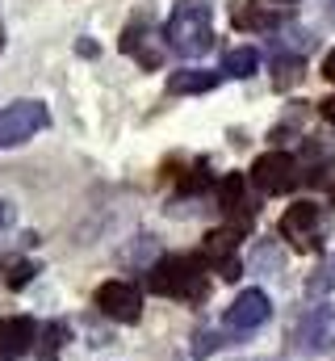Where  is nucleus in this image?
Here are the masks:
<instances>
[{
	"label": "nucleus",
	"mask_w": 335,
	"mask_h": 361,
	"mask_svg": "<svg viewBox=\"0 0 335 361\" xmlns=\"http://www.w3.org/2000/svg\"><path fill=\"white\" fill-rule=\"evenodd\" d=\"M168 47L184 59H197L214 47V8L201 4V0H189V4H176L172 17L164 25Z\"/></svg>",
	"instance_id": "f257e3e1"
},
{
	"label": "nucleus",
	"mask_w": 335,
	"mask_h": 361,
	"mask_svg": "<svg viewBox=\"0 0 335 361\" xmlns=\"http://www.w3.org/2000/svg\"><path fill=\"white\" fill-rule=\"evenodd\" d=\"M147 286L164 298H206L210 281L201 269V257H164L147 273Z\"/></svg>",
	"instance_id": "f03ea898"
},
{
	"label": "nucleus",
	"mask_w": 335,
	"mask_h": 361,
	"mask_svg": "<svg viewBox=\"0 0 335 361\" xmlns=\"http://www.w3.org/2000/svg\"><path fill=\"white\" fill-rule=\"evenodd\" d=\"M51 126V114L42 101H13L0 105V147H17L25 139H34L38 130Z\"/></svg>",
	"instance_id": "7ed1b4c3"
},
{
	"label": "nucleus",
	"mask_w": 335,
	"mask_h": 361,
	"mask_svg": "<svg viewBox=\"0 0 335 361\" xmlns=\"http://www.w3.org/2000/svg\"><path fill=\"white\" fill-rule=\"evenodd\" d=\"M248 180L260 189V193H289L298 185V160L289 152H264L255 164H251Z\"/></svg>",
	"instance_id": "20e7f679"
},
{
	"label": "nucleus",
	"mask_w": 335,
	"mask_h": 361,
	"mask_svg": "<svg viewBox=\"0 0 335 361\" xmlns=\"http://www.w3.org/2000/svg\"><path fill=\"white\" fill-rule=\"evenodd\" d=\"M96 307H101V315L113 319V324H139V319H143V294H139V286H130V281H105V286L96 290Z\"/></svg>",
	"instance_id": "39448f33"
},
{
	"label": "nucleus",
	"mask_w": 335,
	"mask_h": 361,
	"mask_svg": "<svg viewBox=\"0 0 335 361\" xmlns=\"http://www.w3.org/2000/svg\"><path fill=\"white\" fill-rule=\"evenodd\" d=\"M323 231V210L315 202H293L285 214H281V235L293 244V248H315Z\"/></svg>",
	"instance_id": "423d86ee"
},
{
	"label": "nucleus",
	"mask_w": 335,
	"mask_h": 361,
	"mask_svg": "<svg viewBox=\"0 0 335 361\" xmlns=\"http://www.w3.org/2000/svg\"><path fill=\"white\" fill-rule=\"evenodd\" d=\"M268 315H272L268 294L251 286V290H244V294L227 307L222 324H227V328H235V332H255V328H264V324H268Z\"/></svg>",
	"instance_id": "0eeeda50"
},
{
	"label": "nucleus",
	"mask_w": 335,
	"mask_h": 361,
	"mask_svg": "<svg viewBox=\"0 0 335 361\" xmlns=\"http://www.w3.org/2000/svg\"><path fill=\"white\" fill-rule=\"evenodd\" d=\"M218 210L231 219L235 231H244L251 219H255L260 206L248 202V177H244V173H227V177L218 180Z\"/></svg>",
	"instance_id": "6e6552de"
},
{
	"label": "nucleus",
	"mask_w": 335,
	"mask_h": 361,
	"mask_svg": "<svg viewBox=\"0 0 335 361\" xmlns=\"http://www.w3.org/2000/svg\"><path fill=\"white\" fill-rule=\"evenodd\" d=\"M331 328H335L331 307H310V311L298 319V332H293V345H298V353H319V349H327V341H331Z\"/></svg>",
	"instance_id": "1a4fd4ad"
},
{
	"label": "nucleus",
	"mask_w": 335,
	"mask_h": 361,
	"mask_svg": "<svg viewBox=\"0 0 335 361\" xmlns=\"http://www.w3.org/2000/svg\"><path fill=\"white\" fill-rule=\"evenodd\" d=\"M34 336H38V324L30 315L0 319V361H17L21 353H30L34 349Z\"/></svg>",
	"instance_id": "9d476101"
},
{
	"label": "nucleus",
	"mask_w": 335,
	"mask_h": 361,
	"mask_svg": "<svg viewBox=\"0 0 335 361\" xmlns=\"http://www.w3.org/2000/svg\"><path fill=\"white\" fill-rule=\"evenodd\" d=\"M239 235L244 231H235V227H214V231H206V240H201V261H210L214 269L218 265H227V261H235V248H239Z\"/></svg>",
	"instance_id": "9b49d317"
},
{
	"label": "nucleus",
	"mask_w": 335,
	"mask_h": 361,
	"mask_svg": "<svg viewBox=\"0 0 335 361\" xmlns=\"http://www.w3.org/2000/svg\"><path fill=\"white\" fill-rule=\"evenodd\" d=\"M218 72H206V68H180V72H172L168 76V92H176V97H193V92H210V89H218Z\"/></svg>",
	"instance_id": "f8f14e48"
},
{
	"label": "nucleus",
	"mask_w": 335,
	"mask_h": 361,
	"mask_svg": "<svg viewBox=\"0 0 335 361\" xmlns=\"http://www.w3.org/2000/svg\"><path fill=\"white\" fill-rule=\"evenodd\" d=\"M255 72H260V51H255V47L227 51V55H222V68H218V76H227V80H248Z\"/></svg>",
	"instance_id": "ddd939ff"
},
{
	"label": "nucleus",
	"mask_w": 335,
	"mask_h": 361,
	"mask_svg": "<svg viewBox=\"0 0 335 361\" xmlns=\"http://www.w3.org/2000/svg\"><path fill=\"white\" fill-rule=\"evenodd\" d=\"M231 21H235V30H272L277 25V17L255 8L251 0H231Z\"/></svg>",
	"instance_id": "4468645a"
},
{
	"label": "nucleus",
	"mask_w": 335,
	"mask_h": 361,
	"mask_svg": "<svg viewBox=\"0 0 335 361\" xmlns=\"http://www.w3.org/2000/svg\"><path fill=\"white\" fill-rule=\"evenodd\" d=\"M63 341H68V328H63V324H51V328H46V345H42V361H55V357H59Z\"/></svg>",
	"instance_id": "2eb2a0df"
},
{
	"label": "nucleus",
	"mask_w": 335,
	"mask_h": 361,
	"mask_svg": "<svg viewBox=\"0 0 335 361\" xmlns=\"http://www.w3.org/2000/svg\"><path fill=\"white\" fill-rule=\"evenodd\" d=\"M34 273H38V269H34L30 261H13V265H8V273H4V281H8L13 290H21V286H25V281H30Z\"/></svg>",
	"instance_id": "dca6fc26"
},
{
	"label": "nucleus",
	"mask_w": 335,
	"mask_h": 361,
	"mask_svg": "<svg viewBox=\"0 0 335 361\" xmlns=\"http://www.w3.org/2000/svg\"><path fill=\"white\" fill-rule=\"evenodd\" d=\"M206 185H210V164H206V160H197V164H193V173H184V189H193V193H197V189H206Z\"/></svg>",
	"instance_id": "f3484780"
},
{
	"label": "nucleus",
	"mask_w": 335,
	"mask_h": 361,
	"mask_svg": "<svg viewBox=\"0 0 335 361\" xmlns=\"http://www.w3.org/2000/svg\"><path fill=\"white\" fill-rule=\"evenodd\" d=\"M306 160L323 164V160H335V143H319V139H306Z\"/></svg>",
	"instance_id": "a211bd4d"
},
{
	"label": "nucleus",
	"mask_w": 335,
	"mask_h": 361,
	"mask_svg": "<svg viewBox=\"0 0 335 361\" xmlns=\"http://www.w3.org/2000/svg\"><path fill=\"white\" fill-rule=\"evenodd\" d=\"M218 345H227L218 332H201V336H197V345H193V357H206V353H214Z\"/></svg>",
	"instance_id": "6ab92c4d"
},
{
	"label": "nucleus",
	"mask_w": 335,
	"mask_h": 361,
	"mask_svg": "<svg viewBox=\"0 0 335 361\" xmlns=\"http://www.w3.org/2000/svg\"><path fill=\"white\" fill-rule=\"evenodd\" d=\"M319 114H323V122H331V126H335V97H323Z\"/></svg>",
	"instance_id": "aec40b11"
},
{
	"label": "nucleus",
	"mask_w": 335,
	"mask_h": 361,
	"mask_svg": "<svg viewBox=\"0 0 335 361\" xmlns=\"http://www.w3.org/2000/svg\"><path fill=\"white\" fill-rule=\"evenodd\" d=\"M323 76L335 85V51H327V59H323Z\"/></svg>",
	"instance_id": "412c9836"
},
{
	"label": "nucleus",
	"mask_w": 335,
	"mask_h": 361,
	"mask_svg": "<svg viewBox=\"0 0 335 361\" xmlns=\"http://www.w3.org/2000/svg\"><path fill=\"white\" fill-rule=\"evenodd\" d=\"M4 223H8V206L0 202V227H4Z\"/></svg>",
	"instance_id": "4be33fe9"
},
{
	"label": "nucleus",
	"mask_w": 335,
	"mask_h": 361,
	"mask_svg": "<svg viewBox=\"0 0 335 361\" xmlns=\"http://www.w3.org/2000/svg\"><path fill=\"white\" fill-rule=\"evenodd\" d=\"M331 206H335V185H331Z\"/></svg>",
	"instance_id": "5701e85b"
},
{
	"label": "nucleus",
	"mask_w": 335,
	"mask_h": 361,
	"mask_svg": "<svg viewBox=\"0 0 335 361\" xmlns=\"http://www.w3.org/2000/svg\"><path fill=\"white\" fill-rule=\"evenodd\" d=\"M281 4H289V0H281Z\"/></svg>",
	"instance_id": "b1692460"
}]
</instances>
